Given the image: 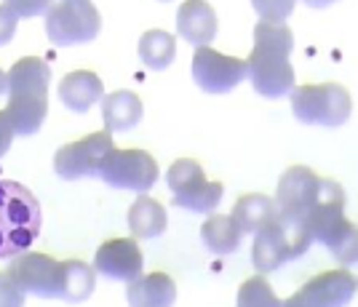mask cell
I'll return each instance as SVG.
<instances>
[{"label":"cell","instance_id":"cell-19","mask_svg":"<svg viewBox=\"0 0 358 307\" xmlns=\"http://www.w3.org/2000/svg\"><path fill=\"white\" fill-rule=\"evenodd\" d=\"M96 286L94 267L80 259H64L59 262V299L64 302H86Z\"/></svg>","mask_w":358,"mask_h":307},{"label":"cell","instance_id":"cell-5","mask_svg":"<svg viewBox=\"0 0 358 307\" xmlns=\"http://www.w3.org/2000/svg\"><path fill=\"white\" fill-rule=\"evenodd\" d=\"M99 29L102 16L91 0H59L45 11V35L62 48L91 43L96 41Z\"/></svg>","mask_w":358,"mask_h":307},{"label":"cell","instance_id":"cell-17","mask_svg":"<svg viewBox=\"0 0 358 307\" xmlns=\"http://www.w3.org/2000/svg\"><path fill=\"white\" fill-rule=\"evenodd\" d=\"M129 307H171L177 302V283L169 273H148L129 283Z\"/></svg>","mask_w":358,"mask_h":307},{"label":"cell","instance_id":"cell-28","mask_svg":"<svg viewBox=\"0 0 358 307\" xmlns=\"http://www.w3.org/2000/svg\"><path fill=\"white\" fill-rule=\"evenodd\" d=\"M3 6L16 19H35V16H43L54 6V0H3Z\"/></svg>","mask_w":358,"mask_h":307},{"label":"cell","instance_id":"cell-30","mask_svg":"<svg viewBox=\"0 0 358 307\" xmlns=\"http://www.w3.org/2000/svg\"><path fill=\"white\" fill-rule=\"evenodd\" d=\"M16 24H19V19L6 6H0V45H8L14 41Z\"/></svg>","mask_w":358,"mask_h":307},{"label":"cell","instance_id":"cell-3","mask_svg":"<svg viewBox=\"0 0 358 307\" xmlns=\"http://www.w3.org/2000/svg\"><path fill=\"white\" fill-rule=\"evenodd\" d=\"M313 238L305 230L302 222H292L275 214L268 224L254 233L252 262L259 273H273L284 262H292L310 249Z\"/></svg>","mask_w":358,"mask_h":307},{"label":"cell","instance_id":"cell-27","mask_svg":"<svg viewBox=\"0 0 358 307\" xmlns=\"http://www.w3.org/2000/svg\"><path fill=\"white\" fill-rule=\"evenodd\" d=\"M254 11L259 19H268V22H286L292 11H294V6H297V0H252Z\"/></svg>","mask_w":358,"mask_h":307},{"label":"cell","instance_id":"cell-25","mask_svg":"<svg viewBox=\"0 0 358 307\" xmlns=\"http://www.w3.org/2000/svg\"><path fill=\"white\" fill-rule=\"evenodd\" d=\"M254 45H265V48H278L292 57L294 51V32L289 29L286 22H268L259 19L254 27Z\"/></svg>","mask_w":358,"mask_h":307},{"label":"cell","instance_id":"cell-20","mask_svg":"<svg viewBox=\"0 0 358 307\" xmlns=\"http://www.w3.org/2000/svg\"><path fill=\"white\" fill-rule=\"evenodd\" d=\"M129 230L134 238H158L169 224L166 208L155 198H150L148 192H142L129 208Z\"/></svg>","mask_w":358,"mask_h":307},{"label":"cell","instance_id":"cell-33","mask_svg":"<svg viewBox=\"0 0 358 307\" xmlns=\"http://www.w3.org/2000/svg\"><path fill=\"white\" fill-rule=\"evenodd\" d=\"M302 3H305L308 8H318V11H321V8H329V6H334V3H340V0H302Z\"/></svg>","mask_w":358,"mask_h":307},{"label":"cell","instance_id":"cell-7","mask_svg":"<svg viewBox=\"0 0 358 307\" xmlns=\"http://www.w3.org/2000/svg\"><path fill=\"white\" fill-rule=\"evenodd\" d=\"M99 179L107 187L148 192L158 182V163L148 150H118V147H113L102 158Z\"/></svg>","mask_w":358,"mask_h":307},{"label":"cell","instance_id":"cell-15","mask_svg":"<svg viewBox=\"0 0 358 307\" xmlns=\"http://www.w3.org/2000/svg\"><path fill=\"white\" fill-rule=\"evenodd\" d=\"M220 19L206 0H185L177 11V35L190 45H209L217 38Z\"/></svg>","mask_w":358,"mask_h":307},{"label":"cell","instance_id":"cell-31","mask_svg":"<svg viewBox=\"0 0 358 307\" xmlns=\"http://www.w3.org/2000/svg\"><path fill=\"white\" fill-rule=\"evenodd\" d=\"M14 129H11V123H8V117H6V113L0 110V158L8 152V147H11V142H14Z\"/></svg>","mask_w":358,"mask_h":307},{"label":"cell","instance_id":"cell-9","mask_svg":"<svg viewBox=\"0 0 358 307\" xmlns=\"http://www.w3.org/2000/svg\"><path fill=\"white\" fill-rule=\"evenodd\" d=\"M246 78L265 99H281L294 88V67L289 62V54L278 48L254 45L246 59Z\"/></svg>","mask_w":358,"mask_h":307},{"label":"cell","instance_id":"cell-14","mask_svg":"<svg viewBox=\"0 0 358 307\" xmlns=\"http://www.w3.org/2000/svg\"><path fill=\"white\" fill-rule=\"evenodd\" d=\"M358 280L348 270H327L310 278L299 292L313 307H345L356 297Z\"/></svg>","mask_w":358,"mask_h":307},{"label":"cell","instance_id":"cell-8","mask_svg":"<svg viewBox=\"0 0 358 307\" xmlns=\"http://www.w3.org/2000/svg\"><path fill=\"white\" fill-rule=\"evenodd\" d=\"M113 147H115V142H113V134L107 131V129L89 134L83 139H75V142L57 150V155H54V171H57V176L67 179V182L99 176L102 158H105Z\"/></svg>","mask_w":358,"mask_h":307},{"label":"cell","instance_id":"cell-11","mask_svg":"<svg viewBox=\"0 0 358 307\" xmlns=\"http://www.w3.org/2000/svg\"><path fill=\"white\" fill-rule=\"evenodd\" d=\"M193 80L206 94H227L246 80V62L198 45L193 54Z\"/></svg>","mask_w":358,"mask_h":307},{"label":"cell","instance_id":"cell-12","mask_svg":"<svg viewBox=\"0 0 358 307\" xmlns=\"http://www.w3.org/2000/svg\"><path fill=\"white\" fill-rule=\"evenodd\" d=\"M14 283L24 294L51 299L59 294V262L41 251H22L11 257V264L6 270Z\"/></svg>","mask_w":358,"mask_h":307},{"label":"cell","instance_id":"cell-13","mask_svg":"<svg viewBox=\"0 0 358 307\" xmlns=\"http://www.w3.org/2000/svg\"><path fill=\"white\" fill-rule=\"evenodd\" d=\"M142 267H145V259H142V249L134 238L105 241L94 257V273L113 280H123V283H131L134 278H139Z\"/></svg>","mask_w":358,"mask_h":307},{"label":"cell","instance_id":"cell-10","mask_svg":"<svg viewBox=\"0 0 358 307\" xmlns=\"http://www.w3.org/2000/svg\"><path fill=\"white\" fill-rule=\"evenodd\" d=\"M321 187H324V176L310 171L308 166H289L278 179V190H275L278 214L292 222H302L318 201Z\"/></svg>","mask_w":358,"mask_h":307},{"label":"cell","instance_id":"cell-34","mask_svg":"<svg viewBox=\"0 0 358 307\" xmlns=\"http://www.w3.org/2000/svg\"><path fill=\"white\" fill-rule=\"evenodd\" d=\"M6 88H8V80H6V73H3V70H0V94H3V91H6Z\"/></svg>","mask_w":358,"mask_h":307},{"label":"cell","instance_id":"cell-21","mask_svg":"<svg viewBox=\"0 0 358 307\" xmlns=\"http://www.w3.org/2000/svg\"><path fill=\"white\" fill-rule=\"evenodd\" d=\"M243 230L238 227V222L233 220V214H211L209 220L201 227V241L211 254H233L241 246Z\"/></svg>","mask_w":358,"mask_h":307},{"label":"cell","instance_id":"cell-29","mask_svg":"<svg viewBox=\"0 0 358 307\" xmlns=\"http://www.w3.org/2000/svg\"><path fill=\"white\" fill-rule=\"evenodd\" d=\"M24 297L8 273H0V307H24Z\"/></svg>","mask_w":358,"mask_h":307},{"label":"cell","instance_id":"cell-22","mask_svg":"<svg viewBox=\"0 0 358 307\" xmlns=\"http://www.w3.org/2000/svg\"><path fill=\"white\" fill-rule=\"evenodd\" d=\"M315 241H321L331 251V257L340 259L343 264L358 262V224L345 220V214L331 222Z\"/></svg>","mask_w":358,"mask_h":307},{"label":"cell","instance_id":"cell-6","mask_svg":"<svg viewBox=\"0 0 358 307\" xmlns=\"http://www.w3.org/2000/svg\"><path fill=\"white\" fill-rule=\"evenodd\" d=\"M166 185L171 190L174 206L193 211V214H211L222 201V182H209L203 166L193 158H179L169 166Z\"/></svg>","mask_w":358,"mask_h":307},{"label":"cell","instance_id":"cell-24","mask_svg":"<svg viewBox=\"0 0 358 307\" xmlns=\"http://www.w3.org/2000/svg\"><path fill=\"white\" fill-rule=\"evenodd\" d=\"M278 214L275 208V201L262 195V192H249L238 198V204L233 208V220L238 222V227L243 233H257L262 224H268L273 217Z\"/></svg>","mask_w":358,"mask_h":307},{"label":"cell","instance_id":"cell-26","mask_svg":"<svg viewBox=\"0 0 358 307\" xmlns=\"http://www.w3.org/2000/svg\"><path fill=\"white\" fill-rule=\"evenodd\" d=\"M238 307H281V299L275 297L265 276H254L241 283Z\"/></svg>","mask_w":358,"mask_h":307},{"label":"cell","instance_id":"cell-23","mask_svg":"<svg viewBox=\"0 0 358 307\" xmlns=\"http://www.w3.org/2000/svg\"><path fill=\"white\" fill-rule=\"evenodd\" d=\"M136 54L142 59V64L148 70H155L161 73L166 70L174 57H177V38L166 29H148L142 38H139V45H136Z\"/></svg>","mask_w":358,"mask_h":307},{"label":"cell","instance_id":"cell-4","mask_svg":"<svg viewBox=\"0 0 358 307\" xmlns=\"http://www.w3.org/2000/svg\"><path fill=\"white\" fill-rule=\"evenodd\" d=\"M289 97H292V115L305 126L337 129V126H345L353 113V99L348 88L340 83L297 86L289 91Z\"/></svg>","mask_w":358,"mask_h":307},{"label":"cell","instance_id":"cell-18","mask_svg":"<svg viewBox=\"0 0 358 307\" xmlns=\"http://www.w3.org/2000/svg\"><path fill=\"white\" fill-rule=\"evenodd\" d=\"M142 115H145V107L134 91L120 88V91L102 97V120L110 134L131 131L142 123Z\"/></svg>","mask_w":358,"mask_h":307},{"label":"cell","instance_id":"cell-1","mask_svg":"<svg viewBox=\"0 0 358 307\" xmlns=\"http://www.w3.org/2000/svg\"><path fill=\"white\" fill-rule=\"evenodd\" d=\"M6 80H8V88H6L8 104L3 113L8 117L14 134L19 136L38 134L48 115L51 67L41 57H24L6 73Z\"/></svg>","mask_w":358,"mask_h":307},{"label":"cell","instance_id":"cell-2","mask_svg":"<svg viewBox=\"0 0 358 307\" xmlns=\"http://www.w3.org/2000/svg\"><path fill=\"white\" fill-rule=\"evenodd\" d=\"M41 201L22 182L0 179V259H11L41 238Z\"/></svg>","mask_w":358,"mask_h":307},{"label":"cell","instance_id":"cell-16","mask_svg":"<svg viewBox=\"0 0 358 307\" xmlns=\"http://www.w3.org/2000/svg\"><path fill=\"white\" fill-rule=\"evenodd\" d=\"M105 86L99 80V75L91 70H73L62 78L59 83V99L67 110L73 113H89L96 102H102Z\"/></svg>","mask_w":358,"mask_h":307},{"label":"cell","instance_id":"cell-32","mask_svg":"<svg viewBox=\"0 0 358 307\" xmlns=\"http://www.w3.org/2000/svg\"><path fill=\"white\" fill-rule=\"evenodd\" d=\"M281 307H313V305H310V302L302 297V292H297V294H292L289 299H284V302H281Z\"/></svg>","mask_w":358,"mask_h":307},{"label":"cell","instance_id":"cell-35","mask_svg":"<svg viewBox=\"0 0 358 307\" xmlns=\"http://www.w3.org/2000/svg\"><path fill=\"white\" fill-rule=\"evenodd\" d=\"M158 3H171V0H158Z\"/></svg>","mask_w":358,"mask_h":307}]
</instances>
